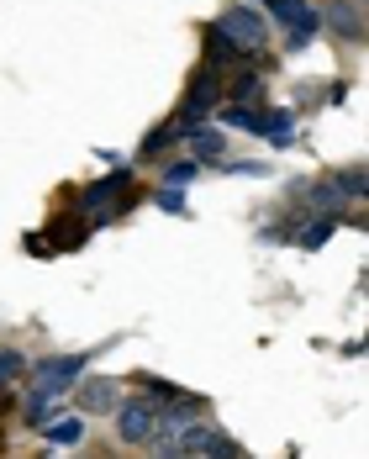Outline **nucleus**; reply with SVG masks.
<instances>
[{"label": "nucleus", "mask_w": 369, "mask_h": 459, "mask_svg": "<svg viewBox=\"0 0 369 459\" xmlns=\"http://www.w3.org/2000/svg\"><path fill=\"white\" fill-rule=\"evenodd\" d=\"M159 206H164V212H184V190H175V185H159Z\"/></svg>", "instance_id": "obj_21"}, {"label": "nucleus", "mask_w": 369, "mask_h": 459, "mask_svg": "<svg viewBox=\"0 0 369 459\" xmlns=\"http://www.w3.org/2000/svg\"><path fill=\"white\" fill-rule=\"evenodd\" d=\"M111 417H116V444L148 449V438H153V428H159V402H153V396H127V402L111 407Z\"/></svg>", "instance_id": "obj_5"}, {"label": "nucleus", "mask_w": 369, "mask_h": 459, "mask_svg": "<svg viewBox=\"0 0 369 459\" xmlns=\"http://www.w3.org/2000/svg\"><path fill=\"white\" fill-rule=\"evenodd\" d=\"M301 201H306L312 212H338V206H343V190H338V185H332V175H327V180L306 185V190H301Z\"/></svg>", "instance_id": "obj_15"}, {"label": "nucleus", "mask_w": 369, "mask_h": 459, "mask_svg": "<svg viewBox=\"0 0 369 459\" xmlns=\"http://www.w3.org/2000/svg\"><path fill=\"white\" fill-rule=\"evenodd\" d=\"M21 369H27V359H21L16 349H0V391H5V385L21 375Z\"/></svg>", "instance_id": "obj_20"}, {"label": "nucleus", "mask_w": 369, "mask_h": 459, "mask_svg": "<svg viewBox=\"0 0 369 459\" xmlns=\"http://www.w3.org/2000/svg\"><path fill=\"white\" fill-rule=\"evenodd\" d=\"M195 175H201V164H195V159H184V164H169V169H164V185L184 190V185H195Z\"/></svg>", "instance_id": "obj_19"}, {"label": "nucleus", "mask_w": 369, "mask_h": 459, "mask_svg": "<svg viewBox=\"0 0 369 459\" xmlns=\"http://www.w3.org/2000/svg\"><path fill=\"white\" fill-rule=\"evenodd\" d=\"M180 138H184V122H180V117H175V122H164V127H153V133H148V143H142V159H159V153H169Z\"/></svg>", "instance_id": "obj_16"}, {"label": "nucleus", "mask_w": 369, "mask_h": 459, "mask_svg": "<svg viewBox=\"0 0 369 459\" xmlns=\"http://www.w3.org/2000/svg\"><path fill=\"white\" fill-rule=\"evenodd\" d=\"M253 5H264V0H253Z\"/></svg>", "instance_id": "obj_22"}, {"label": "nucleus", "mask_w": 369, "mask_h": 459, "mask_svg": "<svg viewBox=\"0 0 369 459\" xmlns=\"http://www.w3.org/2000/svg\"><path fill=\"white\" fill-rule=\"evenodd\" d=\"M148 455H190V459H237L243 449L232 444L227 433L211 422V417H195V422H184L175 433H164V438H153L148 444Z\"/></svg>", "instance_id": "obj_1"}, {"label": "nucleus", "mask_w": 369, "mask_h": 459, "mask_svg": "<svg viewBox=\"0 0 369 459\" xmlns=\"http://www.w3.org/2000/svg\"><path fill=\"white\" fill-rule=\"evenodd\" d=\"M217 27H222V32H227V38H232L237 48H243L248 58L270 48V16H264V11H259L253 0H243L237 11H227V16H217Z\"/></svg>", "instance_id": "obj_6"}, {"label": "nucleus", "mask_w": 369, "mask_h": 459, "mask_svg": "<svg viewBox=\"0 0 369 459\" xmlns=\"http://www.w3.org/2000/svg\"><path fill=\"white\" fill-rule=\"evenodd\" d=\"M133 190V169H116V175H106V180H95L90 190H80V212H90V217H100V222H111L122 206H116V195H127Z\"/></svg>", "instance_id": "obj_8"}, {"label": "nucleus", "mask_w": 369, "mask_h": 459, "mask_svg": "<svg viewBox=\"0 0 369 459\" xmlns=\"http://www.w3.org/2000/svg\"><path fill=\"white\" fill-rule=\"evenodd\" d=\"M53 407H58L53 396H43V391H32V396H27V428H43L47 417H53Z\"/></svg>", "instance_id": "obj_18"}, {"label": "nucleus", "mask_w": 369, "mask_h": 459, "mask_svg": "<svg viewBox=\"0 0 369 459\" xmlns=\"http://www.w3.org/2000/svg\"><path fill=\"white\" fill-rule=\"evenodd\" d=\"M332 185L343 190V201H365V169H343V175H332Z\"/></svg>", "instance_id": "obj_17"}, {"label": "nucleus", "mask_w": 369, "mask_h": 459, "mask_svg": "<svg viewBox=\"0 0 369 459\" xmlns=\"http://www.w3.org/2000/svg\"><path fill=\"white\" fill-rule=\"evenodd\" d=\"M222 100L227 106H259L264 100V80L259 74H237L232 85H222Z\"/></svg>", "instance_id": "obj_14"}, {"label": "nucleus", "mask_w": 369, "mask_h": 459, "mask_svg": "<svg viewBox=\"0 0 369 459\" xmlns=\"http://www.w3.org/2000/svg\"><path fill=\"white\" fill-rule=\"evenodd\" d=\"M184 138H190L195 164H217V159H227V133H222V127H211V122H190V127H184Z\"/></svg>", "instance_id": "obj_10"}, {"label": "nucleus", "mask_w": 369, "mask_h": 459, "mask_svg": "<svg viewBox=\"0 0 369 459\" xmlns=\"http://www.w3.org/2000/svg\"><path fill=\"white\" fill-rule=\"evenodd\" d=\"M222 85H227V80H222V69H201V74H195V85L184 91V100H180V111H175V117H180L184 127H190V122H206V117L222 106Z\"/></svg>", "instance_id": "obj_7"}, {"label": "nucleus", "mask_w": 369, "mask_h": 459, "mask_svg": "<svg viewBox=\"0 0 369 459\" xmlns=\"http://www.w3.org/2000/svg\"><path fill=\"white\" fill-rule=\"evenodd\" d=\"M38 433H43V444H53V449H80L90 428H85V412H80V417H47Z\"/></svg>", "instance_id": "obj_12"}, {"label": "nucleus", "mask_w": 369, "mask_h": 459, "mask_svg": "<svg viewBox=\"0 0 369 459\" xmlns=\"http://www.w3.org/2000/svg\"><path fill=\"white\" fill-rule=\"evenodd\" d=\"M227 64H248V53L211 22V27H206V69H227Z\"/></svg>", "instance_id": "obj_13"}, {"label": "nucleus", "mask_w": 369, "mask_h": 459, "mask_svg": "<svg viewBox=\"0 0 369 459\" xmlns=\"http://www.w3.org/2000/svg\"><path fill=\"white\" fill-rule=\"evenodd\" d=\"M264 16H270V32H285L290 48H306L322 32V11L312 0H264Z\"/></svg>", "instance_id": "obj_3"}, {"label": "nucleus", "mask_w": 369, "mask_h": 459, "mask_svg": "<svg viewBox=\"0 0 369 459\" xmlns=\"http://www.w3.org/2000/svg\"><path fill=\"white\" fill-rule=\"evenodd\" d=\"M322 32L332 43H365V0H332L322 11Z\"/></svg>", "instance_id": "obj_9"}, {"label": "nucleus", "mask_w": 369, "mask_h": 459, "mask_svg": "<svg viewBox=\"0 0 369 459\" xmlns=\"http://www.w3.org/2000/svg\"><path fill=\"white\" fill-rule=\"evenodd\" d=\"M95 349H80V354H47V359H38L32 365V391H43V396H53V402H64L69 391H74V380L90 369Z\"/></svg>", "instance_id": "obj_4"}, {"label": "nucleus", "mask_w": 369, "mask_h": 459, "mask_svg": "<svg viewBox=\"0 0 369 459\" xmlns=\"http://www.w3.org/2000/svg\"><path fill=\"white\" fill-rule=\"evenodd\" d=\"M222 122L243 127L248 138H270V148L296 143V111H279V106H222Z\"/></svg>", "instance_id": "obj_2"}, {"label": "nucleus", "mask_w": 369, "mask_h": 459, "mask_svg": "<svg viewBox=\"0 0 369 459\" xmlns=\"http://www.w3.org/2000/svg\"><path fill=\"white\" fill-rule=\"evenodd\" d=\"M74 391H80V412H111L116 402H122V385L116 380H106V375H80L74 380Z\"/></svg>", "instance_id": "obj_11"}]
</instances>
